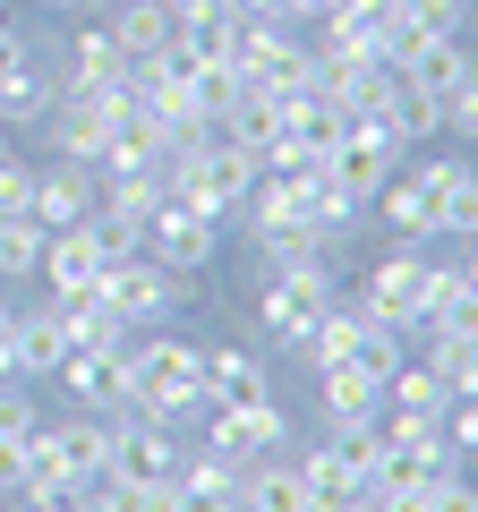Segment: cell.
<instances>
[{"mask_svg":"<svg viewBox=\"0 0 478 512\" xmlns=\"http://www.w3.org/2000/svg\"><path fill=\"white\" fill-rule=\"evenodd\" d=\"M333 265L316 256V265H291V274H257V299H248V316H257V333L274 350H291V359H308L316 342V316L333 308Z\"/></svg>","mask_w":478,"mask_h":512,"instance_id":"1","label":"cell"},{"mask_svg":"<svg viewBox=\"0 0 478 512\" xmlns=\"http://www.w3.org/2000/svg\"><path fill=\"white\" fill-rule=\"evenodd\" d=\"M257 180H265V163H257L248 146H222V137L171 154V197L197 205V214H214V222H231L239 205H248V188H257Z\"/></svg>","mask_w":478,"mask_h":512,"instance_id":"2","label":"cell"},{"mask_svg":"<svg viewBox=\"0 0 478 512\" xmlns=\"http://www.w3.org/2000/svg\"><path fill=\"white\" fill-rule=\"evenodd\" d=\"M94 291L111 299V316H120L129 333H146V325H171V316H180L188 299H197V291H188L180 274H171V265H154L146 248H137V256H111Z\"/></svg>","mask_w":478,"mask_h":512,"instance_id":"3","label":"cell"},{"mask_svg":"<svg viewBox=\"0 0 478 512\" xmlns=\"http://www.w3.org/2000/svg\"><path fill=\"white\" fill-rule=\"evenodd\" d=\"M419 282H427V248H402V239H393L368 274H359V291H350V299H359L368 325H385V333H402V342H410V325H419Z\"/></svg>","mask_w":478,"mask_h":512,"instance_id":"4","label":"cell"},{"mask_svg":"<svg viewBox=\"0 0 478 512\" xmlns=\"http://www.w3.org/2000/svg\"><path fill=\"white\" fill-rule=\"evenodd\" d=\"M205 453L222 461H265V453H291V410L274 402V393H257V402H231V410H205Z\"/></svg>","mask_w":478,"mask_h":512,"instance_id":"5","label":"cell"},{"mask_svg":"<svg viewBox=\"0 0 478 512\" xmlns=\"http://www.w3.org/2000/svg\"><path fill=\"white\" fill-rule=\"evenodd\" d=\"M146 256H154V265H171L180 282H197L205 265L222 256V222L197 214V205H180V197H163L146 214Z\"/></svg>","mask_w":478,"mask_h":512,"instance_id":"6","label":"cell"},{"mask_svg":"<svg viewBox=\"0 0 478 512\" xmlns=\"http://www.w3.org/2000/svg\"><path fill=\"white\" fill-rule=\"evenodd\" d=\"M52 94H60L52 52L26 43V35H9V43H0V128H43Z\"/></svg>","mask_w":478,"mask_h":512,"instance_id":"7","label":"cell"},{"mask_svg":"<svg viewBox=\"0 0 478 512\" xmlns=\"http://www.w3.org/2000/svg\"><path fill=\"white\" fill-rule=\"evenodd\" d=\"M180 436L154 419H111V461H103V487H154V478H180Z\"/></svg>","mask_w":478,"mask_h":512,"instance_id":"8","label":"cell"},{"mask_svg":"<svg viewBox=\"0 0 478 512\" xmlns=\"http://www.w3.org/2000/svg\"><path fill=\"white\" fill-rule=\"evenodd\" d=\"M120 103L129 94H52V111H43V146L60 154V163H94L111 137V120H120Z\"/></svg>","mask_w":478,"mask_h":512,"instance_id":"9","label":"cell"},{"mask_svg":"<svg viewBox=\"0 0 478 512\" xmlns=\"http://www.w3.org/2000/svg\"><path fill=\"white\" fill-rule=\"evenodd\" d=\"M368 205L402 248H436V163H402Z\"/></svg>","mask_w":478,"mask_h":512,"instance_id":"10","label":"cell"},{"mask_svg":"<svg viewBox=\"0 0 478 512\" xmlns=\"http://www.w3.org/2000/svg\"><path fill=\"white\" fill-rule=\"evenodd\" d=\"M52 69H60V94H120V86H129V52L111 43L103 18L77 26V35L52 52Z\"/></svg>","mask_w":478,"mask_h":512,"instance_id":"11","label":"cell"},{"mask_svg":"<svg viewBox=\"0 0 478 512\" xmlns=\"http://www.w3.org/2000/svg\"><path fill=\"white\" fill-rule=\"evenodd\" d=\"M52 384L69 393V410L120 419V410H129V350H69V367H60Z\"/></svg>","mask_w":478,"mask_h":512,"instance_id":"12","label":"cell"},{"mask_svg":"<svg viewBox=\"0 0 478 512\" xmlns=\"http://www.w3.org/2000/svg\"><path fill=\"white\" fill-rule=\"evenodd\" d=\"M94 197H103V180H94V163H43L35 171V205L26 214L43 222V231H69V222H94Z\"/></svg>","mask_w":478,"mask_h":512,"instance_id":"13","label":"cell"},{"mask_svg":"<svg viewBox=\"0 0 478 512\" xmlns=\"http://www.w3.org/2000/svg\"><path fill=\"white\" fill-rule=\"evenodd\" d=\"M197 393H205V410L257 402V393H265V359L248 342H205L197 350Z\"/></svg>","mask_w":478,"mask_h":512,"instance_id":"14","label":"cell"},{"mask_svg":"<svg viewBox=\"0 0 478 512\" xmlns=\"http://www.w3.org/2000/svg\"><path fill=\"white\" fill-rule=\"evenodd\" d=\"M103 265H111L103 231H94V222H69V231L43 239V265H35V274L52 282V291H94V282H103Z\"/></svg>","mask_w":478,"mask_h":512,"instance_id":"15","label":"cell"},{"mask_svg":"<svg viewBox=\"0 0 478 512\" xmlns=\"http://www.w3.org/2000/svg\"><path fill=\"white\" fill-rule=\"evenodd\" d=\"M52 427V453H60V478L69 487H94L111 461V419H94V410H69V419H43Z\"/></svg>","mask_w":478,"mask_h":512,"instance_id":"16","label":"cell"},{"mask_svg":"<svg viewBox=\"0 0 478 512\" xmlns=\"http://www.w3.org/2000/svg\"><path fill=\"white\" fill-rule=\"evenodd\" d=\"M436 163V239H478V163H461V154H427Z\"/></svg>","mask_w":478,"mask_h":512,"instance_id":"17","label":"cell"},{"mask_svg":"<svg viewBox=\"0 0 478 512\" xmlns=\"http://www.w3.org/2000/svg\"><path fill=\"white\" fill-rule=\"evenodd\" d=\"M316 410H325V427L385 419V384H376L368 367H316Z\"/></svg>","mask_w":478,"mask_h":512,"instance_id":"18","label":"cell"},{"mask_svg":"<svg viewBox=\"0 0 478 512\" xmlns=\"http://www.w3.org/2000/svg\"><path fill=\"white\" fill-rule=\"evenodd\" d=\"M291 470L308 478V495H316V512H333V504H359V495H376L368 478H359V461L342 453V444H308V453H291Z\"/></svg>","mask_w":478,"mask_h":512,"instance_id":"19","label":"cell"},{"mask_svg":"<svg viewBox=\"0 0 478 512\" xmlns=\"http://www.w3.org/2000/svg\"><path fill=\"white\" fill-rule=\"evenodd\" d=\"M103 26H111V43H120L129 60H154V52H171V43H180V18H171L163 0H111Z\"/></svg>","mask_w":478,"mask_h":512,"instance_id":"20","label":"cell"},{"mask_svg":"<svg viewBox=\"0 0 478 512\" xmlns=\"http://www.w3.org/2000/svg\"><path fill=\"white\" fill-rule=\"evenodd\" d=\"M52 316L69 333V350H129V325L111 316L103 291H52Z\"/></svg>","mask_w":478,"mask_h":512,"instance_id":"21","label":"cell"},{"mask_svg":"<svg viewBox=\"0 0 478 512\" xmlns=\"http://www.w3.org/2000/svg\"><path fill=\"white\" fill-rule=\"evenodd\" d=\"M239 512H316V495H308V478H299L282 453H265V461H248V478H239Z\"/></svg>","mask_w":478,"mask_h":512,"instance_id":"22","label":"cell"},{"mask_svg":"<svg viewBox=\"0 0 478 512\" xmlns=\"http://www.w3.org/2000/svg\"><path fill=\"white\" fill-rule=\"evenodd\" d=\"M470 43H461V35H427L419 43V52H410L402 60V77H410V86H427V94H436V103H453V94L461 86H470Z\"/></svg>","mask_w":478,"mask_h":512,"instance_id":"23","label":"cell"},{"mask_svg":"<svg viewBox=\"0 0 478 512\" xmlns=\"http://www.w3.org/2000/svg\"><path fill=\"white\" fill-rule=\"evenodd\" d=\"M60 367H69V333H60L52 299H43V308H18V376L26 384H52Z\"/></svg>","mask_w":478,"mask_h":512,"instance_id":"24","label":"cell"},{"mask_svg":"<svg viewBox=\"0 0 478 512\" xmlns=\"http://www.w3.org/2000/svg\"><path fill=\"white\" fill-rule=\"evenodd\" d=\"M239 461H222V453H197V461H180V504L171 512H239Z\"/></svg>","mask_w":478,"mask_h":512,"instance_id":"25","label":"cell"},{"mask_svg":"<svg viewBox=\"0 0 478 512\" xmlns=\"http://www.w3.org/2000/svg\"><path fill=\"white\" fill-rule=\"evenodd\" d=\"M385 120H393V137H402V146H427V137H444V103H436V94H427V86H410L402 69H393Z\"/></svg>","mask_w":478,"mask_h":512,"instance_id":"26","label":"cell"},{"mask_svg":"<svg viewBox=\"0 0 478 512\" xmlns=\"http://www.w3.org/2000/svg\"><path fill=\"white\" fill-rule=\"evenodd\" d=\"M43 222L35 214H9L0 222V282H35V265H43Z\"/></svg>","mask_w":478,"mask_h":512,"instance_id":"27","label":"cell"},{"mask_svg":"<svg viewBox=\"0 0 478 512\" xmlns=\"http://www.w3.org/2000/svg\"><path fill=\"white\" fill-rule=\"evenodd\" d=\"M427 342V367L444 376V393H478V342L470 333H419Z\"/></svg>","mask_w":478,"mask_h":512,"instance_id":"28","label":"cell"},{"mask_svg":"<svg viewBox=\"0 0 478 512\" xmlns=\"http://www.w3.org/2000/svg\"><path fill=\"white\" fill-rule=\"evenodd\" d=\"M402 359H410V350H402V333H385V325H368V333H359V350H350V367H368L376 384H385Z\"/></svg>","mask_w":478,"mask_h":512,"instance_id":"29","label":"cell"},{"mask_svg":"<svg viewBox=\"0 0 478 512\" xmlns=\"http://www.w3.org/2000/svg\"><path fill=\"white\" fill-rule=\"evenodd\" d=\"M444 444H453L461 461H478V393H453V402H444Z\"/></svg>","mask_w":478,"mask_h":512,"instance_id":"30","label":"cell"},{"mask_svg":"<svg viewBox=\"0 0 478 512\" xmlns=\"http://www.w3.org/2000/svg\"><path fill=\"white\" fill-rule=\"evenodd\" d=\"M402 18H419L427 35H461V18H470V0H393Z\"/></svg>","mask_w":478,"mask_h":512,"instance_id":"31","label":"cell"},{"mask_svg":"<svg viewBox=\"0 0 478 512\" xmlns=\"http://www.w3.org/2000/svg\"><path fill=\"white\" fill-rule=\"evenodd\" d=\"M26 205H35V163H18V154H9V163H0V222L26 214Z\"/></svg>","mask_w":478,"mask_h":512,"instance_id":"32","label":"cell"},{"mask_svg":"<svg viewBox=\"0 0 478 512\" xmlns=\"http://www.w3.org/2000/svg\"><path fill=\"white\" fill-rule=\"evenodd\" d=\"M444 128H453L461 146H478V60H470V86H461L453 103H444Z\"/></svg>","mask_w":478,"mask_h":512,"instance_id":"33","label":"cell"},{"mask_svg":"<svg viewBox=\"0 0 478 512\" xmlns=\"http://www.w3.org/2000/svg\"><path fill=\"white\" fill-rule=\"evenodd\" d=\"M120 495V512H171L180 504V478H154V487H111Z\"/></svg>","mask_w":478,"mask_h":512,"instance_id":"34","label":"cell"},{"mask_svg":"<svg viewBox=\"0 0 478 512\" xmlns=\"http://www.w3.org/2000/svg\"><path fill=\"white\" fill-rule=\"evenodd\" d=\"M436 512H478V487H470V461L436 478Z\"/></svg>","mask_w":478,"mask_h":512,"instance_id":"35","label":"cell"},{"mask_svg":"<svg viewBox=\"0 0 478 512\" xmlns=\"http://www.w3.org/2000/svg\"><path fill=\"white\" fill-rule=\"evenodd\" d=\"M18 376V299L0 291V384Z\"/></svg>","mask_w":478,"mask_h":512,"instance_id":"36","label":"cell"},{"mask_svg":"<svg viewBox=\"0 0 478 512\" xmlns=\"http://www.w3.org/2000/svg\"><path fill=\"white\" fill-rule=\"evenodd\" d=\"M171 18H180V35L188 26H205V18H231V0H163Z\"/></svg>","mask_w":478,"mask_h":512,"instance_id":"37","label":"cell"},{"mask_svg":"<svg viewBox=\"0 0 478 512\" xmlns=\"http://www.w3.org/2000/svg\"><path fill=\"white\" fill-rule=\"evenodd\" d=\"M26 478V436H0V495H18Z\"/></svg>","mask_w":478,"mask_h":512,"instance_id":"38","label":"cell"},{"mask_svg":"<svg viewBox=\"0 0 478 512\" xmlns=\"http://www.w3.org/2000/svg\"><path fill=\"white\" fill-rule=\"evenodd\" d=\"M69 512H120V495H111L103 478H94V487H77V495H69Z\"/></svg>","mask_w":478,"mask_h":512,"instance_id":"39","label":"cell"},{"mask_svg":"<svg viewBox=\"0 0 478 512\" xmlns=\"http://www.w3.org/2000/svg\"><path fill=\"white\" fill-rule=\"evenodd\" d=\"M43 9H60V18H103L111 0H43Z\"/></svg>","mask_w":478,"mask_h":512,"instance_id":"40","label":"cell"},{"mask_svg":"<svg viewBox=\"0 0 478 512\" xmlns=\"http://www.w3.org/2000/svg\"><path fill=\"white\" fill-rule=\"evenodd\" d=\"M9 35H26V26H18V18H9V0H0V43H9Z\"/></svg>","mask_w":478,"mask_h":512,"instance_id":"41","label":"cell"},{"mask_svg":"<svg viewBox=\"0 0 478 512\" xmlns=\"http://www.w3.org/2000/svg\"><path fill=\"white\" fill-rule=\"evenodd\" d=\"M9 137H18V128H0V163H9Z\"/></svg>","mask_w":478,"mask_h":512,"instance_id":"42","label":"cell"},{"mask_svg":"<svg viewBox=\"0 0 478 512\" xmlns=\"http://www.w3.org/2000/svg\"><path fill=\"white\" fill-rule=\"evenodd\" d=\"M0 512H9V495H0Z\"/></svg>","mask_w":478,"mask_h":512,"instance_id":"43","label":"cell"}]
</instances>
